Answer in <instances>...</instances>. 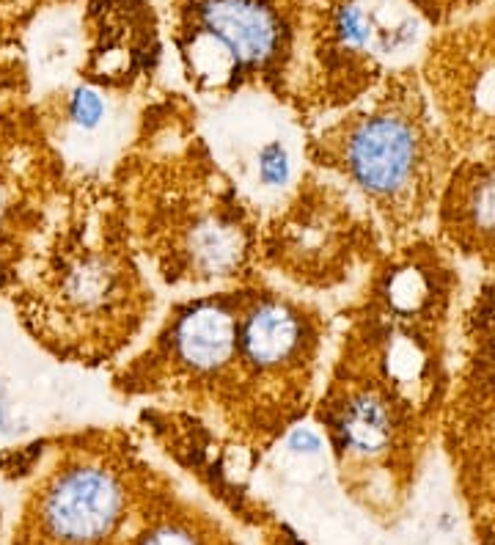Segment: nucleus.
Instances as JSON below:
<instances>
[{"label": "nucleus", "instance_id": "obj_1", "mask_svg": "<svg viewBox=\"0 0 495 545\" xmlns=\"http://www.w3.org/2000/svg\"><path fill=\"white\" fill-rule=\"evenodd\" d=\"M462 295L460 262L421 234L385 248L333 320L311 422L374 515L405 504L438 444Z\"/></svg>", "mask_w": 495, "mask_h": 545}, {"label": "nucleus", "instance_id": "obj_2", "mask_svg": "<svg viewBox=\"0 0 495 545\" xmlns=\"http://www.w3.org/2000/svg\"><path fill=\"white\" fill-rule=\"evenodd\" d=\"M108 182L157 290L193 295L262 279L264 210L218 160L187 94L143 102Z\"/></svg>", "mask_w": 495, "mask_h": 545}, {"label": "nucleus", "instance_id": "obj_3", "mask_svg": "<svg viewBox=\"0 0 495 545\" xmlns=\"http://www.w3.org/2000/svg\"><path fill=\"white\" fill-rule=\"evenodd\" d=\"M11 312L58 364L113 369L160 314L108 174L75 168L53 221L11 290Z\"/></svg>", "mask_w": 495, "mask_h": 545}, {"label": "nucleus", "instance_id": "obj_4", "mask_svg": "<svg viewBox=\"0 0 495 545\" xmlns=\"http://www.w3.org/2000/svg\"><path fill=\"white\" fill-rule=\"evenodd\" d=\"M457 157L416 67L388 69L363 100L303 130L306 166L350 190L388 248L432 232Z\"/></svg>", "mask_w": 495, "mask_h": 545}, {"label": "nucleus", "instance_id": "obj_5", "mask_svg": "<svg viewBox=\"0 0 495 545\" xmlns=\"http://www.w3.org/2000/svg\"><path fill=\"white\" fill-rule=\"evenodd\" d=\"M31 468L11 545H130L163 477L119 424L36 441Z\"/></svg>", "mask_w": 495, "mask_h": 545}, {"label": "nucleus", "instance_id": "obj_6", "mask_svg": "<svg viewBox=\"0 0 495 545\" xmlns=\"http://www.w3.org/2000/svg\"><path fill=\"white\" fill-rule=\"evenodd\" d=\"M330 334L333 320L314 298L248 281L237 378L218 433L251 463L311 416Z\"/></svg>", "mask_w": 495, "mask_h": 545}, {"label": "nucleus", "instance_id": "obj_7", "mask_svg": "<svg viewBox=\"0 0 495 545\" xmlns=\"http://www.w3.org/2000/svg\"><path fill=\"white\" fill-rule=\"evenodd\" d=\"M187 89L207 102L262 94L289 105L306 53L303 0H171Z\"/></svg>", "mask_w": 495, "mask_h": 545}, {"label": "nucleus", "instance_id": "obj_8", "mask_svg": "<svg viewBox=\"0 0 495 545\" xmlns=\"http://www.w3.org/2000/svg\"><path fill=\"white\" fill-rule=\"evenodd\" d=\"M245 287L176 295L141 345L110 369L113 394L193 413L218 430L237 378Z\"/></svg>", "mask_w": 495, "mask_h": 545}, {"label": "nucleus", "instance_id": "obj_9", "mask_svg": "<svg viewBox=\"0 0 495 545\" xmlns=\"http://www.w3.org/2000/svg\"><path fill=\"white\" fill-rule=\"evenodd\" d=\"M372 212L322 171L303 166L259 229L262 279L297 295L355 290L385 254Z\"/></svg>", "mask_w": 495, "mask_h": 545}, {"label": "nucleus", "instance_id": "obj_10", "mask_svg": "<svg viewBox=\"0 0 495 545\" xmlns=\"http://www.w3.org/2000/svg\"><path fill=\"white\" fill-rule=\"evenodd\" d=\"M438 444L484 545H495V276L462 301Z\"/></svg>", "mask_w": 495, "mask_h": 545}, {"label": "nucleus", "instance_id": "obj_11", "mask_svg": "<svg viewBox=\"0 0 495 545\" xmlns=\"http://www.w3.org/2000/svg\"><path fill=\"white\" fill-rule=\"evenodd\" d=\"M72 171L42 105L0 100V303L53 221Z\"/></svg>", "mask_w": 495, "mask_h": 545}, {"label": "nucleus", "instance_id": "obj_12", "mask_svg": "<svg viewBox=\"0 0 495 545\" xmlns=\"http://www.w3.org/2000/svg\"><path fill=\"white\" fill-rule=\"evenodd\" d=\"M416 69L460 155L495 144V9L440 31Z\"/></svg>", "mask_w": 495, "mask_h": 545}, {"label": "nucleus", "instance_id": "obj_13", "mask_svg": "<svg viewBox=\"0 0 495 545\" xmlns=\"http://www.w3.org/2000/svg\"><path fill=\"white\" fill-rule=\"evenodd\" d=\"M160 64L157 20L143 0H91L88 50L80 80L105 97H132L152 86Z\"/></svg>", "mask_w": 495, "mask_h": 545}, {"label": "nucleus", "instance_id": "obj_14", "mask_svg": "<svg viewBox=\"0 0 495 545\" xmlns=\"http://www.w3.org/2000/svg\"><path fill=\"white\" fill-rule=\"evenodd\" d=\"M429 234L460 265L495 276V144L457 157Z\"/></svg>", "mask_w": 495, "mask_h": 545}, {"label": "nucleus", "instance_id": "obj_15", "mask_svg": "<svg viewBox=\"0 0 495 545\" xmlns=\"http://www.w3.org/2000/svg\"><path fill=\"white\" fill-rule=\"evenodd\" d=\"M130 545H234V540L209 512L182 499L163 474Z\"/></svg>", "mask_w": 495, "mask_h": 545}, {"label": "nucleus", "instance_id": "obj_16", "mask_svg": "<svg viewBox=\"0 0 495 545\" xmlns=\"http://www.w3.org/2000/svg\"><path fill=\"white\" fill-rule=\"evenodd\" d=\"M256 179H259V188L281 193V196L292 188L297 177L295 168H292V155L281 138H267L256 149Z\"/></svg>", "mask_w": 495, "mask_h": 545}, {"label": "nucleus", "instance_id": "obj_17", "mask_svg": "<svg viewBox=\"0 0 495 545\" xmlns=\"http://www.w3.org/2000/svg\"><path fill=\"white\" fill-rule=\"evenodd\" d=\"M11 433V405H9V391L6 383L0 380V435Z\"/></svg>", "mask_w": 495, "mask_h": 545}]
</instances>
